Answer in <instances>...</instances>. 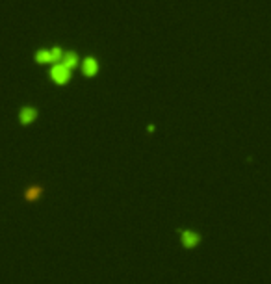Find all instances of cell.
I'll return each mask as SVG.
<instances>
[{"mask_svg":"<svg viewBox=\"0 0 271 284\" xmlns=\"http://www.w3.org/2000/svg\"><path fill=\"white\" fill-rule=\"evenodd\" d=\"M182 244L186 245V247H195V245L199 244V236L195 232H182Z\"/></svg>","mask_w":271,"mask_h":284,"instance_id":"cell-2","label":"cell"},{"mask_svg":"<svg viewBox=\"0 0 271 284\" xmlns=\"http://www.w3.org/2000/svg\"><path fill=\"white\" fill-rule=\"evenodd\" d=\"M41 193H43V190L39 188V186H32V188H28V192H26V199H28V201H36Z\"/></svg>","mask_w":271,"mask_h":284,"instance_id":"cell-5","label":"cell"},{"mask_svg":"<svg viewBox=\"0 0 271 284\" xmlns=\"http://www.w3.org/2000/svg\"><path fill=\"white\" fill-rule=\"evenodd\" d=\"M36 110L34 108H24V110H21V115H19V119H21L22 125H28V123H32L34 119H36Z\"/></svg>","mask_w":271,"mask_h":284,"instance_id":"cell-3","label":"cell"},{"mask_svg":"<svg viewBox=\"0 0 271 284\" xmlns=\"http://www.w3.org/2000/svg\"><path fill=\"white\" fill-rule=\"evenodd\" d=\"M84 71H86V75H95L97 73V61L93 60V58H87L84 61Z\"/></svg>","mask_w":271,"mask_h":284,"instance_id":"cell-4","label":"cell"},{"mask_svg":"<svg viewBox=\"0 0 271 284\" xmlns=\"http://www.w3.org/2000/svg\"><path fill=\"white\" fill-rule=\"evenodd\" d=\"M69 75H71V69H69L62 60L58 61L56 65H54V69H52V78H54L58 84H65V82L69 80Z\"/></svg>","mask_w":271,"mask_h":284,"instance_id":"cell-1","label":"cell"}]
</instances>
